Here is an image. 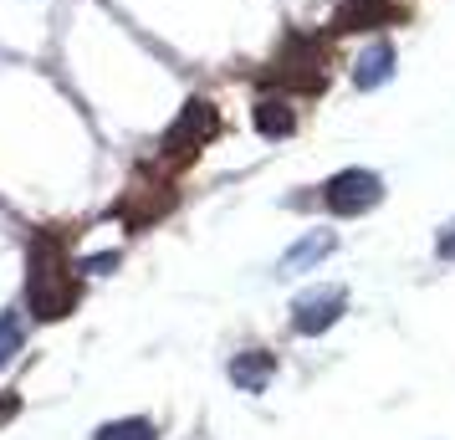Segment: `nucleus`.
Instances as JSON below:
<instances>
[{
	"instance_id": "nucleus-1",
	"label": "nucleus",
	"mask_w": 455,
	"mask_h": 440,
	"mask_svg": "<svg viewBox=\"0 0 455 440\" xmlns=\"http://www.w3.org/2000/svg\"><path fill=\"white\" fill-rule=\"evenodd\" d=\"M72 302H77V282H72V267H67L62 246L42 236L36 246H31V313L46 317V323H57V317L72 313Z\"/></svg>"
},
{
	"instance_id": "nucleus-2",
	"label": "nucleus",
	"mask_w": 455,
	"mask_h": 440,
	"mask_svg": "<svg viewBox=\"0 0 455 440\" xmlns=\"http://www.w3.org/2000/svg\"><path fill=\"white\" fill-rule=\"evenodd\" d=\"M267 77L287 92H323L328 87V46L317 36H291Z\"/></svg>"
},
{
	"instance_id": "nucleus-3",
	"label": "nucleus",
	"mask_w": 455,
	"mask_h": 440,
	"mask_svg": "<svg viewBox=\"0 0 455 440\" xmlns=\"http://www.w3.org/2000/svg\"><path fill=\"white\" fill-rule=\"evenodd\" d=\"M215 128H220V113H215V103H205V98H189L185 108H180V118L169 124V133H164V159L169 164H189L200 148L215 139Z\"/></svg>"
},
{
	"instance_id": "nucleus-4",
	"label": "nucleus",
	"mask_w": 455,
	"mask_h": 440,
	"mask_svg": "<svg viewBox=\"0 0 455 440\" xmlns=\"http://www.w3.org/2000/svg\"><path fill=\"white\" fill-rule=\"evenodd\" d=\"M384 200V180L373 169H338L328 185H323V205L332 215H363Z\"/></svg>"
},
{
	"instance_id": "nucleus-5",
	"label": "nucleus",
	"mask_w": 455,
	"mask_h": 440,
	"mask_svg": "<svg viewBox=\"0 0 455 440\" xmlns=\"http://www.w3.org/2000/svg\"><path fill=\"white\" fill-rule=\"evenodd\" d=\"M410 16L399 0H338L332 11V36H353V31H384Z\"/></svg>"
},
{
	"instance_id": "nucleus-6",
	"label": "nucleus",
	"mask_w": 455,
	"mask_h": 440,
	"mask_svg": "<svg viewBox=\"0 0 455 440\" xmlns=\"http://www.w3.org/2000/svg\"><path fill=\"white\" fill-rule=\"evenodd\" d=\"M343 308H348V292L343 287H312V292H302L297 302H291V328L297 333H328L332 323L343 317Z\"/></svg>"
},
{
	"instance_id": "nucleus-7",
	"label": "nucleus",
	"mask_w": 455,
	"mask_h": 440,
	"mask_svg": "<svg viewBox=\"0 0 455 440\" xmlns=\"http://www.w3.org/2000/svg\"><path fill=\"white\" fill-rule=\"evenodd\" d=\"M169 205H174L169 185H154V189H148L144 180H139V185L128 189V200L118 205V215H124L128 226H148V220H154V215H164Z\"/></svg>"
},
{
	"instance_id": "nucleus-8",
	"label": "nucleus",
	"mask_w": 455,
	"mask_h": 440,
	"mask_svg": "<svg viewBox=\"0 0 455 440\" xmlns=\"http://www.w3.org/2000/svg\"><path fill=\"white\" fill-rule=\"evenodd\" d=\"M251 118H256V133L261 139H287L291 128H297V113H291L287 92H267L261 103L251 108Z\"/></svg>"
},
{
	"instance_id": "nucleus-9",
	"label": "nucleus",
	"mask_w": 455,
	"mask_h": 440,
	"mask_svg": "<svg viewBox=\"0 0 455 440\" xmlns=\"http://www.w3.org/2000/svg\"><path fill=\"white\" fill-rule=\"evenodd\" d=\"M394 62H399V57H394V46L379 36V42L358 57V67H353V83L363 87V92H369V87H384L394 77Z\"/></svg>"
},
{
	"instance_id": "nucleus-10",
	"label": "nucleus",
	"mask_w": 455,
	"mask_h": 440,
	"mask_svg": "<svg viewBox=\"0 0 455 440\" xmlns=\"http://www.w3.org/2000/svg\"><path fill=\"white\" fill-rule=\"evenodd\" d=\"M271 374H276V358H271L267 348H251V354H241L230 364V379H235L241 389H251V395H261L271 384Z\"/></svg>"
},
{
	"instance_id": "nucleus-11",
	"label": "nucleus",
	"mask_w": 455,
	"mask_h": 440,
	"mask_svg": "<svg viewBox=\"0 0 455 440\" xmlns=\"http://www.w3.org/2000/svg\"><path fill=\"white\" fill-rule=\"evenodd\" d=\"M338 246V236L332 231H312V236H302L297 246H291L287 256H282V276H297V272H307L312 261H323V256Z\"/></svg>"
},
{
	"instance_id": "nucleus-12",
	"label": "nucleus",
	"mask_w": 455,
	"mask_h": 440,
	"mask_svg": "<svg viewBox=\"0 0 455 440\" xmlns=\"http://www.w3.org/2000/svg\"><path fill=\"white\" fill-rule=\"evenodd\" d=\"M92 440H159V430H154L148 420H113V425H103Z\"/></svg>"
},
{
	"instance_id": "nucleus-13",
	"label": "nucleus",
	"mask_w": 455,
	"mask_h": 440,
	"mask_svg": "<svg viewBox=\"0 0 455 440\" xmlns=\"http://www.w3.org/2000/svg\"><path fill=\"white\" fill-rule=\"evenodd\" d=\"M16 348H21V323H16V313H5L0 317V364L16 354Z\"/></svg>"
},
{
	"instance_id": "nucleus-14",
	"label": "nucleus",
	"mask_w": 455,
	"mask_h": 440,
	"mask_svg": "<svg viewBox=\"0 0 455 440\" xmlns=\"http://www.w3.org/2000/svg\"><path fill=\"white\" fill-rule=\"evenodd\" d=\"M435 252H440V261H455V226H445V231H440Z\"/></svg>"
},
{
	"instance_id": "nucleus-15",
	"label": "nucleus",
	"mask_w": 455,
	"mask_h": 440,
	"mask_svg": "<svg viewBox=\"0 0 455 440\" xmlns=\"http://www.w3.org/2000/svg\"><path fill=\"white\" fill-rule=\"evenodd\" d=\"M113 261H118V256H87V261H83V272H108Z\"/></svg>"
},
{
	"instance_id": "nucleus-16",
	"label": "nucleus",
	"mask_w": 455,
	"mask_h": 440,
	"mask_svg": "<svg viewBox=\"0 0 455 440\" xmlns=\"http://www.w3.org/2000/svg\"><path fill=\"white\" fill-rule=\"evenodd\" d=\"M11 415H16V395H5V399H0V420H11Z\"/></svg>"
}]
</instances>
